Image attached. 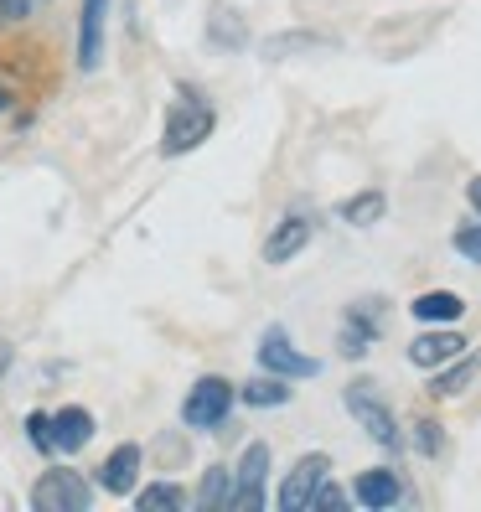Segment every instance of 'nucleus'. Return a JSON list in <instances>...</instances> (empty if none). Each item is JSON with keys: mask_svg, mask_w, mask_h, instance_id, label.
<instances>
[{"mask_svg": "<svg viewBox=\"0 0 481 512\" xmlns=\"http://www.w3.org/2000/svg\"><path fill=\"white\" fill-rule=\"evenodd\" d=\"M409 311L425 321V326H450V321H461V316H466V300H461L456 290H425Z\"/></svg>", "mask_w": 481, "mask_h": 512, "instance_id": "nucleus-15", "label": "nucleus"}, {"mask_svg": "<svg viewBox=\"0 0 481 512\" xmlns=\"http://www.w3.org/2000/svg\"><path fill=\"white\" fill-rule=\"evenodd\" d=\"M47 425H52V450H68V456H73V450H83L88 440H94V414L78 409V404L47 414Z\"/></svg>", "mask_w": 481, "mask_h": 512, "instance_id": "nucleus-10", "label": "nucleus"}, {"mask_svg": "<svg viewBox=\"0 0 481 512\" xmlns=\"http://www.w3.org/2000/svg\"><path fill=\"white\" fill-rule=\"evenodd\" d=\"M88 502H94V487L68 471V466H52L37 476V487H32V507L37 512H88Z\"/></svg>", "mask_w": 481, "mask_h": 512, "instance_id": "nucleus-3", "label": "nucleus"}, {"mask_svg": "<svg viewBox=\"0 0 481 512\" xmlns=\"http://www.w3.org/2000/svg\"><path fill=\"white\" fill-rule=\"evenodd\" d=\"M481 373V352H461V357H450V363H440L435 368V378H430V394L435 399H456V394H466L471 388V378Z\"/></svg>", "mask_w": 481, "mask_h": 512, "instance_id": "nucleus-14", "label": "nucleus"}, {"mask_svg": "<svg viewBox=\"0 0 481 512\" xmlns=\"http://www.w3.org/2000/svg\"><path fill=\"white\" fill-rule=\"evenodd\" d=\"M352 497L363 502V507H373V512H383V507H399V497H404V481H399V471H383V466H373V471H363L352 481Z\"/></svg>", "mask_w": 481, "mask_h": 512, "instance_id": "nucleus-13", "label": "nucleus"}, {"mask_svg": "<svg viewBox=\"0 0 481 512\" xmlns=\"http://www.w3.org/2000/svg\"><path fill=\"white\" fill-rule=\"evenodd\" d=\"M213 125H218L213 104H207L197 88H182V94H176V104H171V114H166L161 150H166V156H187V150H197L207 135H213Z\"/></svg>", "mask_w": 481, "mask_h": 512, "instance_id": "nucleus-1", "label": "nucleus"}, {"mask_svg": "<svg viewBox=\"0 0 481 512\" xmlns=\"http://www.w3.org/2000/svg\"><path fill=\"white\" fill-rule=\"evenodd\" d=\"M228 409H233V383L218 378V373H207V378L192 383V394L182 404V419H187V430H218L228 419Z\"/></svg>", "mask_w": 481, "mask_h": 512, "instance_id": "nucleus-4", "label": "nucleus"}, {"mask_svg": "<svg viewBox=\"0 0 481 512\" xmlns=\"http://www.w3.org/2000/svg\"><path fill=\"white\" fill-rule=\"evenodd\" d=\"M311 233H316V223H311V218L290 213L285 223H275V233H269V244H264V264H290L300 249L311 244Z\"/></svg>", "mask_w": 481, "mask_h": 512, "instance_id": "nucleus-9", "label": "nucleus"}, {"mask_svg": "<svg viewBox=\"0 0 481 512\" xmlns=\"http://www.w3.org/2000/svg\"><path fill=\"white\" fill-rule=\"evenodd\" d=\"M26 435H32V445L42 450V456H52V425H47V414H32V419H26Z\"/></svg>", "mask_w": 481, "mask_h": 512, "instance_id": "nucleus-23", "label": "nucleus"}, {"mask_svg": "<svg viewBox=\"0 0 481 512\" xmlns=\"http://www.w3.org/2000/svg\"><path fill=\"white\" fill-rule=\"evenodd\" d=\"M456 254H466L471 264H481V223H471V228L456 233Z\"/></svg>", "mask_w": 481, "mask_h": 512, "instance_id": "nucleus-22", "label": "nucleus"}, {"mask_svg": "<svg viewBox=\"0 0 481 512\" xmlns=\"http://www.w3.org/2000/svg\"><path fill=\"white\" fill-rule=\"evenodd\" d=\"M347 414L357 419V430H368L383 450H399V445H404L399 419H394V409L378 399L373 383H347Z\"/></svg>", "mask_w": 481, "mask_h": 512, "instance_id": "nucleus-2", "label": "nucleus"}, {"mask_svg": "<svg viewBox=\"0 0 481 512\" xmlns=\"http://www.w3.org/2000/svg\"><path fill=\"white\" fill-rule=\"evenodd\" d=\"M383 192H363V197H347L342 202V223H352V228H368V223H378L383 218Z\"/></svg>", "mask_w": 481, "mask_h": 512, "instance_id": "nucleus-20", "label": "nucleus"}, {"mask_svg": "<svg viewBox=\"0 0 481 512\" xmlns=\"http://www.w3.org/2000/svg\"><path fill=\"white\" fill-rule=\"evenodd\" d=\"M135 476H140V445H114L109 461L99 466V487L109 497H130L135 492Z\"/></svg>", "mask_w": 481, "mask_h": 512, "instance_id": "nucleus-11", "label": "nucleus"}, {"mask_svg": "<svg viewBox=\"0 0 481 512\" xmlns=\"http://www.w3.org/2000/svg\"><path fill=\"white\" fill-rule=\"evenodd\" d=\"M342 502H347V492L326 487V481H321V487H316V497H311V507H342Z\"/></svg>", "mask_w": 481, "mask_h": 512, "instance_id": "nucleus-25", "label": "nucleus"}, {"mask_svg": "<svg viewBox=\"0 0 481 512\" xmlns=\"http://www.w3.org/2000/svg\"><path fill=\"white\" fill-rule=\"evenodd\" d=\"M37 6H47V0H0V21H26Z\"/></svg>", "mask_w": 481, "mask_h": 512, "instance_id": "nucleus-24", "label": "nucleus"}, {"mask_svg": "<svg viewBox=\"0 0 481 512\" xmlns=\"http://www.w3.org/2000/svg\"><path fill=\"white\" fill-rule=\"evenodd\" d=\"M228 487H233V471H228V466H207V476H202V492H197V507H202V512L228 507Z\"/></svg>", "mask_w": 481, "mask_h": 512, "instance_id": "nucleus-19", "label": "nucleus"}, {"mask_svg": "<svg viewBox=\"0 0 481 512\" xmlns=\"http://www.w3.org/2000/svg\"><path fill=\"white\" fill-rule=\"evenodd\" d=\"M326 471H332V461H326V456H300V461L290 466V476L280 481L275 502H280L285 512H300V507H311V497H316V487L326 481Z\"/></svg>", "mask_w": 481, "mask_h": 512, "instance_id": "nucleus-7", "label": "nucleus"}, {"mask_svg": "<svg viewBox=\"0 0 481 512\" xmlns=\"http://www.w3.org/2000/svg\"><path fill=\"white\" fill-rule=\"evenodd\" d=\"M238 399L254 404V409H280V404H290V378H275V373L249 378L244 388H238Z\"/></svg>", "mask_w": 481, "mask_h": 512, "instance_id": "nucleus-17", "label": "nucleus"}, {"mask_svg": "<svg viewBox=\"0 0 481 512\" xmlns=\"http://www.w3.org/2000/svg\"><path fill=\"white\" fill-rule=\"evenodd\" d=\"M0 109H6V94H0Z\"/></svg>", "mask_w": 481, "mask_h": 512, "instance_id": "nucleus-28", "label": "nucleus"}, {"mask_svg": "<svg viewBox=\"0 0 481 512\" xmlns=\"http://www.w3.org/2000/svg\"><path fill=\"white\" fill-rule=\"evenodd\" d=\"M461 352H466V337L450 331V326H440V331H425V337L409 342V363L414 368H440V363H450V357H461Z\"/></svg>", "mask_w": 481, "mask_h": 512, "instance_id": "nucleus-8", "label": "nucleus"}, {"mask_svg": "<svg viewBox=\"0 0 481 512\" xmlns=\"http://www.w3.org/2000/svg\"><path fill=\"white\" fill-rule=\"evenodd\" d=\"M11 373V342H0V378Z\"/></svg>", "mask_w": 481, "mask_h": 512, "instance_id": "nucleus-26", "label": "nucleus"}, {"mask_svg": "<svg viewBox=\"0 0 481 512\" xmlns=\"http://www.w3.org/2000/svg\"><path fill=\"white\" fill-rule=\"evenodd\" d=\"M466 197H471V207H476V213H481V176H476V182L466 187Z\"/></svg>", "mask_w": 481, "mask_h": 512, "instance_id": "nucleus-27", "label": "nucleus"}, {"mask_svg": "<svg viewBox=\"0 0 481 512\" xmlns=\"http://www.w3.org/2000/svg\"><path fill=\"white\" fill-rule=\"evenodd\" d=\"M264 481H269V445L254 440V445H244V461H238V476L228 487V507L259 512L264 507Z\"/></svg>", "mask_w": 481, "mask_h": 512, "instance_id": "nucleus-5", "label": "nucleus"}, {"mask_svg": "<svg viewBox=\"0 0 481 512\" xmlns=\"http://www.w3.org/2000/svg\"><path fill=\"white\" fill-rule=\"evenodd\" d=\"M414 430H419V435H414L419 456H440V425H435V419H419Z\"/></svg>", "mask_w": 481, "mask_h": 512, "instance_id": "nucleus-21", "label": "nucleus"}, {"mask_svg": "<svg viewBox=\"0 0 481 512\" xmlns=\"http://www.w3.org/2000/svg\"><path fill=\"white\" fill-rule=\"evenodd\" d=\"M135 507H145V512H176V507H187V492L176 487V481H150V487L135 492Z\"/></svg>", "mask_w": 481, "mask_h": 512, "instance_id": "nucleus-18", "label": "nucleus"}, {"mask_svg": "<svg viewBox=\"0 0 481 512\" xmlns=\"http://www.w3.org/2000/svg\"><path fill=\"white\" fill-rule=\"evenodd\" d=\"M259 368L264 373H275V378H316L321 363L316 357H306L290 337H285V326H269L264 331V342H259Z\"/></svg>", "mask_w": 481, "mask_h": 512, "instance_id": "nucleus-6", "label": "nucleus"}, {"mask_svg": "<svg viewBox=\"0 0 481 512\" xmlns=\"http://www.w3.org/2000/svg\"><path fill=\"white\" fill-rule=\"evenodd\" d=\"M104 21H109V0H83V21H78V68H99V57H104Z\"/></svg>", "mask_w": 481, "mask_h": 512, "instance_id": "nucleus-12", "label": "nucleus"}, {"mask_svg": "<svg viewBox=\"0 0 481 512\" xmlns=\"http://www.w3.org/2000/svg\"><path fill=\"white\" fill-rule=\"evenodd\" d=\"M373 337H378V316H373V306H363V311H347V321H342V331H337V347L347 352V357H363L368 347H373Z\"/></svg>", "mask_w": 481, "mask_h": 512, "instance_id": "nucleus-16", "label": "nucleus"}]
</instances>
